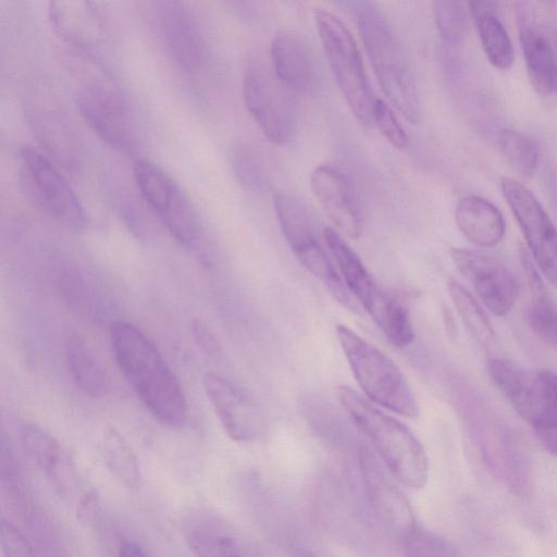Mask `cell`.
<instances>
[{
	"instance_id": "obj_1",
	"label": "cell",
	"mask_w": 557,
	"mask_h": 557,
	"mask_svg": "<svg viewBox=\"0 0 557 557\" xmlns=\"http://www.w3.org/2000/svg\"><path fill=\"white\" fill-rule=\"evenodd\" d=\"M117 367L151 414L171 428H182L188 417L178 379L151 338L136 325L117 321L110 330Z\"/></svg>"
},
{
	"instance_id": "obj_2",
	"label": "cell",
	"mask_w": 557,
	"mask_h": 557,
	"mask_svg": "<svg viewBox=\"0 0 557 557\" xmlns=\"http://www.w3.org/2000/svg\"><path fill=\"white\" fill-rule=\"evenodd\" d=\"M336 395L389 473L410 488H422L429 479V460L411 430L347 385L337 386Z\"/></svg>"
},
{
	"instance_id": "obj_3",
	"label": "cell",
	"mask_w": 557,
	"mask_h": 557,
	"mask_svg": "<svg viewBox=\"0 0 557 557\" xmlns=\"http://www.w3.org/2000/svg\"><path fill=\"white\" fill-rule=\"evenodd\" d=\"M345 4L356 16L364 49L383 92L410 123H417L420 116L418 87L395 29L376 3L350 1Z\"/></svg>"
},
{
	"instance_id": "obj_4",
	"label": "cell",
	"mask_w": 557,
	"mask_h": 557,
	"mask_svg": "<svg viewBox=\"0 0 557 557\" xmlns=\"http://www.w3.org/2000/svg\"><path fill=\"white\" fill-rule=\"evenodd\" d=\"M336 334L366 398L403 417L418 418L417 397L394 360L347 325L338 324Z\"/></svg>"
},
{
	"instance_id": "obj_5",
	"label": "cell",
	"mask_w": 557,
	"mask_h": 557,
	"mask_svg": "<svg viewBox=\"0 0 557 557\" xmlns=\"http://www.w3.org/2000/svg\"><path fill=\"white\" fill-rule=\"evenodd\" d=\"M324 240L335 260L343 283L361 304L383 335L397 347L414 341V329L404 306L384 287L363 264L342 235L325 228Z\"/></svg>"
},
{
	"instance_id": "obj_6",
	"label": "cell",
	"mask_w": 557,
	"mask_h": 557,
	"mask_svg": "<svg viewBox=\"0 0 557 557\" xmlns=\"http://www.w3.org/2000/svg\"><path fill=\"white\" fill-rule=\"evenodd\" d=\"M491 380L515 410L534 429L540 442L557 456V373L530 372L505 360L497 363Z\"/></svg>"
},
{
	"instance_id": "obj_7",
	"label": "cell",
	"mask_w": 557,
	"mask_h": 557,
	"mask_svg": "<svg viewBox=\"0 0 557 557\" xmlns=\"http://www.w3.org/2000/svg\"><path fill=\"white\" fill-rule=\"evenodd\" d=\"M314 18L329 66L348 107L359 121H372L376 98L350 30L329 11L317 10Z\"/></svg>"
},
{
	"instance_id": "obj_8",
	"label": "cell",
	"mask_w": 557,
	"mask_h": 557,
	"mask_svg": "<svg viewBox=\"0 0 557 557\" xmlns=\"http://www.w3.org/2000/svg\"><path fill=\"white\" fill-rule=\"evenodd\" d=\"M136 185L148 207L170 235L187 249H198L202 226L193 203L161 166L141 159L134 165Z\"/></svg>"
},
{
	"instance_id": "obj_9",
	"label": "cell",
	"mask_w": 557,
	"mask_h": 557,
	"mask_svg": "<svg viewBox=\"0 0 557 557\" xmlns=\"http://www.w3.org/2000/svg\"><path fill=\"white\" fill-rule=\"evenodd\" d=\"M0 473L3 505L8 508L15 524L35 546L40 555L46 557H64V547L49 517L34 500L26 485L14 454L10 438L1 433L0 441Z\"/></svg>"
},
{
	"instance_id": "obj_10",
	"label": "cell",
	"mask_w": 557,
	"mask_h": 557,
	"mask_svg": "<svg viewBox=\"0 0 557 557\" xmlns=\"http://www.w3.org/2000/svg\"><path fill=\"white\" fill-rule=\"evenodd\" d=\"M289 91L262 63L251 62L246 67L243 78L246 108L263 135L275 145L287 144L296 132Z\"/></svg>"
},
{
	"instance_id": "obj_11",
	"label": "cell",
	"mask_w": 557,
	"mask_h": 557,
	"mask_svg": "<svg viewBox=\"0 0 557 557\" xmlns=\"http://www.w3.org/2000/svg\"><path fill=\"white\" fill-rule=\"evenodd\" d=\"M273 206L282 233L297 259L327 286L338 301L351 307L343 280L320 245L306 207L286 193L275 194Z\"/></svg>"
},
{
	"instance_id": "obj_12",
	"label": "cell",
	"mask_w": 557,
	"mask_h": 557,
	"mask_svg": "<svg viewBox=\"0 0 557 557\" xmlns=\"http://www.w3.org/2000/svg\"><path fill=\"white\" fill-rule=\"evenodd\" d=\"M20 165L22 185L42 212L71 227L81 228L86 224L87 216L75 191L45 156L24 147Z\"/></svg>"
},
{
	"instance_id": "obj_13",
	"label": "cell",
	"mask_w": 557,
	"mask_h": 557,
	"mask_svg": "<svg viewBox=\"0 0 557 557\" xmlns=\"http://www.w3.org/2000/svg\"><path fill=\"white\" fill-rule=\"evenodd\" d=\"M503 195L513 213L533 260L557 287V228L534 194L520 182L503 177Z\"/></svg>"
},
{
	"instance_id": "obj_14",
	"label": "cell",
	"mask_w": 557,
	"mask_h": 557,
	"mask_svg": "<svg viewBox=\"0 0 557 557\" xmlns=\"http://www.w3.org/2000/svg\"><path fill=\"white\" fill-rule=\"evenodd\" d=\"M83 119L111 147L127 152L135 145V125L121 92L108 81L87 83L76 96Z\"/></svg>"
},
{
	"instance_id": "obj_15",
	"label": "cell",
	"mask_w": 557,
	"mask_h": 557,
	"mask_svg": "<svg viewBox=\"0 0 557 557\" xmlns=\"http://www.w3.org/2000/svg\"><path fill=\"white\" fill-rule=\"evenodd\" d=\"M18 438L26 457L61 497L76 499L79 509L94 496L82 488L73 461L49 431L37 423L25 422L20 426Z\"/></svg>"
},
{
	"instance_id": "obj_16",
	"label": "cell",
	"mask_w": 557,
	"mask_h": 557,
	"mask_svg": "<svg viewBox=\"0 0 557 557\" xmlns=\"http://www.w3.org/2000/svg\"><path fill=\"white\" fill-rule=\"evenodd\" d=\"M519 38L529 79L545 97L557 96V53L544 25L543 2H517Z\"/></svg>"
},
{
	"instance_id": "obj_17",
	"label": "cell",
	"mask_w": 557,
	"mask_h": 557,
	"mask_svg": "<svg viewBox=\"0 0 557 557\" xmlns=\"http://www.w3.org/2000/svg\"><path fill=\"white\" fill-rule=\"evenodd\" d=\"M449 252L456 268L472 284L485 307L495 315H506L519 295L512 272L500 260L482 251L453 247Z\"/></svg>"
},
{
	"instance_id": "obj_18",
	"label": "cell",
	"mask_w": 557,
	"mask_h": 557,
	"mask_svg": "<svg viewBox=\"0 0 557 557\" xmlns=\"http://www.w3.org/2000/svg\"><path fill=\"white\" fill-rule=\"evenodd\" d=\"M202 384L228 437L239 443L255 441L262 430V414L248 391L232 380L212 372L205 374Z\"/></svg>"
},
{
	"instance_id": "obj_19",
	"label": "cell",
	"mask_w": 557,
	"mask_h": 557,
	"mask_svg": "<svg viewBox=\"0 0 557 557\" xmlns=\"http://www.w3.org/2000/svg\"><path fill=\"white\" fill-rule=\"evenodd\" d=\"M359 466L369 500L382 523L400 540L418 523L410 503L386 473V468L367 447L359 451Z\"/></svg>"
},
{
	"instance_id": "obj_20",
	"label": "cell",
	"mask_w": 557,
	"mask_h": 557,
	"mask_svg": "<svg viewBox=\"0 0 557 557\" xmlns=\"http://www.w3.org/2000/svg\"><path fill=\"white\" fill-rule=\"evenodd\" d=\"M158 21L166 50L184 72L199 71L207 60L206 39L190 9L180 1L159 2Z\"/></svg>"
},
{
	"instance_id": "obj_21",
	"label": "cell",
	"mask_w": 557,
	"mask_h": 557,
	"mask_svg": "<svg viewBox=\"0 0 557 557\" xmlns=\"http://www.w3.org/2000/svg\"><path fill=\"white\" fill-rule=\"evenodd\" d=\"M310 188L337 230L348 238L361 234L359 202L350 177L341 169L324 164L310 175Z\"/></svg>"
},
{
	"instance_id": "obj_22",
	"label": "cell",
	"mask_w": 557,
	"mask_h": 557,
	"mask_svg": "<svg viewBox=\"0 0 557 557\" xmlns=\"http://www.w3.org/2000/svg\"><path fill=\"white\" fill-rule=\"evenodd\" d=\"M272 69L289 90L309 94L317 89L320 72L312 46L300 33L282 29L271 44Z\"/></svg>"
},
{
	"instance_id": "obj_23",
	"label": "cell",
	"mask_w": 557,
	"mask_h": 557,
	"mask_svg": "<svg viewBox=\"0 0 557 557\" xmlns=\"http://www.w3.org/2000/svg\"><path fill=\"white\" fill-rule=\"evenodd\" d=\"M48 16L54 32L79 48H91L102 41L104 24L94 2L82 0L50 1Z\"/></svg>"
},
{
	"instance_id": "obj_24",
	"label": "cell",
	"mask_w": 557,
	"mask_h": 557,
	"mask_svg": "<svg viewBox=\"0 0 557 557\" xmlns=\"http://www.w3.org/2000/svg\"><path fill=\"white\" fill-rule=\"evenodd\" d=\"M195 557H251L242 540L221 520L205 511L189 516L183 527Z\"/></svg>"
},
{
	"instance_id": "obj_25",
	"label": "cell",
	"mask_w": 557,
	"mask_h": 557,
	"mask_svg": "<svg viewBox=\"0 0 557 557\" xmlns=\"http://www.w3.org/2000/svg\"><path fill=\"white\" fill-rule=\"evenodd\" d=\"M455 221L463 236L478 247H494L505 235L502 212L480 196L461 198L455 209Z\"/></svg>"
},
{
	"instance_id": "obj_26",
	"label": "cell",
	"mask_w": 557,
	"mask_h": 557,
	"mask_svg": "<svg viewBox=\"0 0 557 557\" xmlns=\"http://www.w3.org/2000/svg\"><path fill=\"white\" fill-rule=\"evenodd\" d=\"M520 259L531 293L527 311L529 325L542 342L557 347V307L549 297L529 252L522 247Z\"/></svg>"
},
{
	"instance_id": "obj_27",
	"label": "cell",
	"mask_w": 557,
	"mask_h": 557,
	"mask_svg": "<svg viewBox=\"0 0 557 557\" xmlns=\"http://www.w3.org/2000/svg\"><path fill=\"white\" fill-rule=\"evenodd\" d=\"M469 7L488 61L497 69H509L515 61V52L510 37L498 16L496 3L475 1Z\"/></svg>"
},
{
	"instance_id": "obj_28",
	"label": "cell",
	"mask_w": 557,
	"mask_h": 557,
	"mask_svg": "<svg viewBox=\"0 0 557 557\" xmlns=\"http://www.w3.org/2000/svg\"><path fill=\"white\" fill-rule=\"evenodd\" d=\"M65 355L75 385L88 396L104 395L109 387L107 371L85 339L77 335L71 336Z\"/></svg>"
},
{
	"instance_id": "obj_29",
	"label": "cell",
	"mask_w": 557,
	"mask_h": 557,
	"mask_svg": "<svg viewBox=\"0 0 557 557\" xmlns=\"http://www.w3.org/2000/svg\"><path fill=\"white\" fill-rule=\"evenodd\" d=\"M99 450L106 467L121 484L132 490L140 486L141 473L137 457L117 430L108 428L103 431Z\"/></svg>"
},
{
	"instance_id": "obj_30",
	"label": "cell",
	"mask_w": 557,
	"mask_h": 557,
	"mask_svg": "<svg viewBox=\"0 0 557 557\" xmlns=\"http://www.w3.org/2000/svg\"><path fill=\"white\" fill-rule=\"evenodd\" d=\"M499 149L510 166L530 177L539 166L540 150L536 141L523 132L505 128L498 135Z\"/></svg>"
},
{
	"instance_id": "obj_31",
	"label": "cell",
	"mask_w": 557,
	"mask_h": 557,
	"mask_svg": "<svg viewBox=\"0 0 557 557\" xmlns=\"http://www.w3.org/2000/svg\"><path fill=\"white\" fill-rule=\"evenodd\" d=\"M448 293L458 314L472 336L481 343L491 342L495 332L476 299L456 281L448 283Z\"/></svg>"
},
{
	"instance_id": "obj_32",
	"label": "cell",
	"mask_w": 557,
	"mask_h": 557,
	"mask_svg": "<svg viewBox=\"0 0 557 557\" xmlns=\"http://www.w3.org/2000/svg\"><path fill=\"white\" fill-rule=\"evenodd\" d=\"M400 541L405 557H467L450 541L419 523Z\"/></svg>"
},
{
	"instance_id": "obj_33",
	"label": "cell",
	"mask_w": 557,
	"mask_h": 557,
	"mask_svg": "<svg viewBox=\"0 0 557 557\" xmlns=\"http://www.w3.org/2000/svg\"><path fill=\"white\" fill-rule=\"evenodd\" d=\"M433 16L436 29L446 44L456 45L465 38L468 18L462 2L454 0L434 1Z\"/></svg>"
},
{
	"instance_id": "obj_34",
	"label": "cell",
	"mask_w": 557,
	"mask_h": 557,
	"mask_svg": "<svg viewBox=\"0 0 557 557\" xmlns=\"http://www.w3.org/2000/svg\"><path fill=\"white\" fill-rule=\"evenodd\" d=\"M234 172L246 188L258 190L267 184V170L262 156L257 149L240 146L232 154Z\"/></svg>"
},
{
	"instance_id": "obj_35",
	"label": "cell",
	"mask_w": 557,
	"mask_h": 557,
	"mask_svg": "<svg viewBox=\"0 0 557 557\" xmlns=\"http://www.w3.org/2000/svg\"><path fill=\"white\" fill-rule=\"evenodd\" d=\"M372 121L386 140L396 149H405L408 137L392 109L381 99H376L372 111Z\"/></svg>"
},
{
	"instance_id": "obj_36",
	"label": "cell",
	"mask_w": 557,
	"mask_h": 557,
	"mask_svg": "<svg viewBox=\"0 0 557 557\" xmlns=\"http://www.w3.org/2000/svg\"><path fill=\"white\" fill-rule=\"evenodd\" d=\"M0 535L3 557H40L27 536L5 518L1 521Z\"/></svg>"
},
{
	"instance_id": "obj_37",
	"label": "cell",
	"mask_w": 557,
	"mask_h": 557,
	"mask_svg": "<svg viewBox=\"0 0 557 557\" xmlns=\"http://www.w3.org/2000/svg\"><path fill=\"white\" fill-rule=\"evenodd\" d=\"M191 331L197 346L207 356L216 358L221 354V346L215 334L203 320H194Z\"/></svg>"
},
{
	"instance_id": "obj_38",
	"label": "cell",
	"mask_w": 557,
	"mask_h": 557,
	"mask_svg": "<svg viewBox=\"0 0 557 557\" xmlns=\"http://www.w3.org/2000/svg\"><path fill=\"white\" fill-rule=\"evenodd\" d=\"M119 557H149V555L136 541L123 539L119 545Z\"/></svg>"
},
{
	"instance_id": "obj_39",
	"label": "cell",
	"mask_w": 557,
	"mask_h": 557,
	"mask_svg": "<svg viewBox=\"0 0 557 557\" xmlns=\"http://www.w3.org/2000/svg\"><path fill=\"white\" fill-rule=\"evenodd\" d=\"M443 318H444V321H445V325L447 327V331L450 333V334H455V324H454V320H453V317L449 312V310H447V308H443Z\"/></svg>"
}]
</instances>
